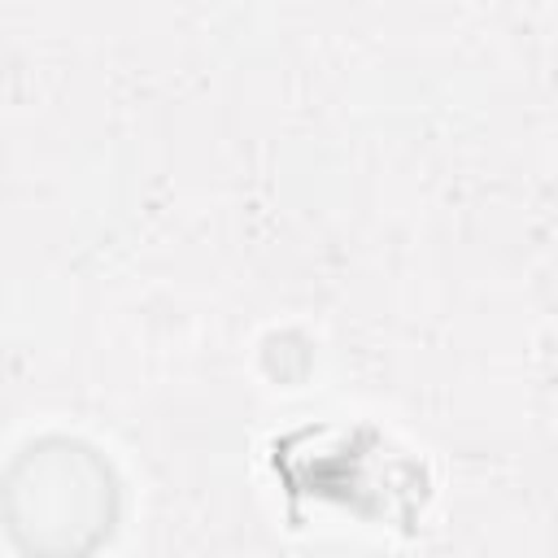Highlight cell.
Returning a JSON list of instances; mask_svg holds the SVG:
<instances>
[{
	"instance_id": "1",
	"label": "cell",
	"mask_w": 558,
	"mask_h": 558,
	"mask_svg": "<svg viewBox=\"0 0 558 558\" xmlns=\"http://www.w3.org/2000/svg\"><path fill=\"white\" fill-rule=\"evenodd\" d=\"M113 462L74 436H39L0 475V523L26 558H92L118 527Z\"/></svg>"
}]
</instances>
